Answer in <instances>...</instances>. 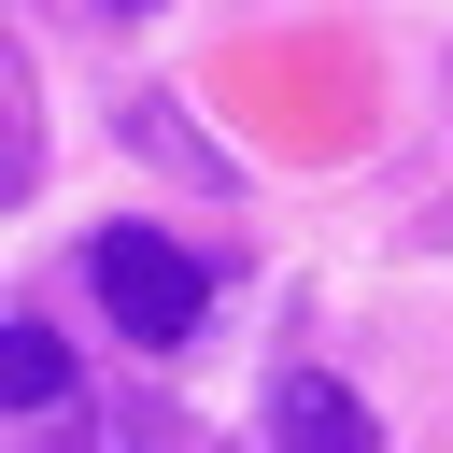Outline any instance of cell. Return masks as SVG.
Listing matches in <instances>:
<instances>
[{
	"label": "cell",
	"mask_w": 453,
	"mask_h": 453,
	"mask_svg": "<svg viewBox=\"0 0 453 453\" xmlns=\"http://www.w3.org/2000/svg\"><path fill=\"white\" fill-rule=\"evenodd\" d=\"M255 439H269V453H382V411H368L354 382H326V368H283Z\"/></svg>",
	"instance_id": "7a4b0ae2"
},
{
	"label": "cell",
	"mask_w": 453,
	"mask_h": 453,
	"mask_svg": "<svg viewBox=\"0 0 453 453\" xmlns=\"http://www.w3.org/2000/svg\"><path fill=\"white\" fill-rule=\"evenodd\" d=\"M85 283H99L113 340H142V354H184L198 311H212V269H198L170 226H99V241H85Z\"/></svg>",
	"instance_id": "6da1fadb"
},
{
	"label": "cell",
	"mask_w": 453,
	"mask_h": 453,
	"mask_svg": "<svg viewBox=\"0 0 453 453\" xmlns=\"http://www.w3.org/2000/svg\"><path fill=\"white\" fill-rule=\"evenodd\" d=\"M0 396H14V411H71V354H57V326H0Z\"/></svg>",
	"instance_id": "3957f363"
},
{
	"label": "cell",
	"mask_w": 453,
	"mask_h": 453,
	"mask_svg": "<svg viewBox=\"0 0 453 453\" xmlns=\"http://www.w3.org/2000/svg\"><path fill=\"white\" fill-rule=\"evenodd\" d=\"M99 14H156V0H99Z\"/></svg>",
	"instance_id": "277c9868"
}]
</instances>
